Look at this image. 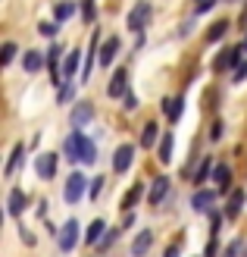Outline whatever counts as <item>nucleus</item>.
<instances>
[{
  "label": "nucleus",
  "mask_w": 247,
  "mask_h": 257,
  "mask_svg": "<svg viewBox=\"0 0 247 257\" xmlns=\"http://www.w3.org/2000/svg\"><path fill=\"white\" fill-rule=\"evenodd\" d=\"M63 154H66V160H72V166L97 160L94 141H91L88 135H82V128H72V135H66V141H63Z\"/></svg>",
  "instance_id": "f257e3e1"
},
{
  "label": "nucleus",
  "mask_w": 247,
  "mask_h": 257,
  "mask_svg": "<svg viewBox=\"0 0 247 257\" xmlns=\"http://www.w3.org/2000/svg\"><path fill=\"white\" fill-rule=\"evenodd\" d=\"M88 188H91V185H88V176L75 170V173L66 179V188H63V201H66V204H75V201H82Z\"/></svg>",
  "instance_id": "f03ea898"
},
{
  "label": "nucleus",
  "mask_w": 247,
  "mask_h": 257,
  "mask_svg": "<svg viewBox=\"0 0 247 257\" xmlns=\"http://www.w3.org/2000/svg\"><path fill=\"white\" fill-rule=\"evenodd\" d=\"M150 16H153V7L147 4V0H138V4L128 10V29L141 35V32H144V25L150 22Z\"/></svg>",
  "instance_id": "7ed1b4c3"
},
{
  "label": "nucleus",
  "mask_w": 247,
  "mask_h": 257,
  "mask_svg": "<svg viewBox=\"0 0 247 257\" xmlns=\"http://www.w3.org/2000/svg\"><path fill=\"white\" fill-rule=\"evenodd\" d=\"M79 235H82V229H79V220H66L63 223V229H60V235H57V241H60V251H75V245H79Z\"/></svg>",
  "instance_id": "20e7f679"
},
{
  "label": "nucleus",
  "mask_w": 247,
  "mask_h": 257,
  "mask_svg": "<svg viewBox=\"0 0 247 257\" xmlns=\"http://www.w3.org/2000/svg\"><path fill=\"white\" fill-rule=\"evenodd\" d=\"M69 122H72V128H85L88 122H94V104L91 100H79L69 113Z\"/></svg>",
  "instance_id": "39448f33"
},
{
  "label": "nucleus",
  "mask_w": 247,
  "mask_h": 257,
  "mask_svg": "<svg viewBox=\"0 0 247 257\" xmlns=\"http://www.w3.org/2000/svg\"><path fill=\"white\" fill-rule=\"evenodd\" d=\"M132 163H135V145H119L113 154V173H128L132 170Z\"/></svg>",
  "instance_id": "423d86ee"
},
{
  "label": "nucleus",
  "mask_w": 247,
  "mask_h": 257,
  "mask_svg": "<svg viewBox=\"0 0 247 257\" xmlns=\"http://www.w3.org/2000/svg\"><path fill=\"white\" fill-rule=\"evenodd\" d=\"M238 54H241V44H238V47H225V50H219L216 60H213V69H216V72H228V69H235V66H238Z\"/></svg>",
  "instance_id": "0eeeda50"
},
{
  "label": "nucleus",
  "mask_w": 247,
  "mask_h": 257,
  "mask_svg": "<svg viewBox=\"0 0 247 257\" xmlns=\"http://www.w3.org/2000/svg\"><path fill=\"white\" fill-rule=\"evenodd\" d=\"M35 173H38V179H54L57 176V154H38Z\"/></svg>",
  "instance_id": "6e6552de"
},
{
  "label": "nucleus",
  "mask_w": 247,
  "mask_h": 257,
  "mask_svg": "<svg viewBox=\"0 0 247 257\" xmlns=\"http://www.w3.org/2000/svg\"><path fill=\"white\" fill-rule=\"evenodd\" d=\"M125 91H128V69L122 66V69L113 72V79H110V85H107V94H110V97H125Z\"/></svg>",
  "instance_id": "1a4fd4ad"
},
{
  "label": "nucleus",
  "mask_w": 247,
  "mask_h": 257,
  "mask_svg": "<svg viewBox=\"0 0 247 257\" xmlns=\"http://www.w3.org/2000/svg\"><path fill=\"white\" fill-rule=\"evenodd\" d=\"M166 195H169V176H157V179L150 182V195H147V201L157 207V204L166 201Z\"/></svg>",
  "instance_id": "9d476101"
},
{
  "label": "nucleus",
  "mask_w": 247,
  "mask_h": 257,
  "mask_svg": "<svg viewBox=\"0 0 247 257\" xmlns=\"http://www.w3.org/2000/svg\"><path fill=\"white\" fill-rule=\"evenodd\" d=\"M213 201H216V195H213V191H206V188H200L197 195H194V201H191V207L197 210V213H213Z\"/></svg>",
  "instance_id": "9b49d317"
},
{
  "label": "nucleus",
  "mask_w": 247,
  "mask_h": 257,
  "mask_svg": "<svg viewBox=\"0 0 247 257\" xmlns=\"http://www.w3.org/2000/svg\"><path fill=\"white\" fill-rule=\"evenodd\" d=\"M25 207H29V195L25 191H10V201H7V210H10V216H19Z\"/></svg>",
  "instance_id": "f8f14e48"
},
{
  "label": "nucleus",
  "mask_w": 247,
  "mask_h": 257,
  "mask_svg": "<svg viewBox=\"0 0 247 257\" xmlns=\"http://www.w3.org/2000/svg\"><path fill=\"white\" fill-rule=\"evenodd\" d=\"M150 245H153V232H150V229H144V232L135 235V241H132V254H135V257H144V254L150 251Z\"/></svg>",
  "instance_id": "ddd939ff"
},
{
  "label": "nucleus",
  "mask_w": 247,
  "mask_h": 257,
  "mask_svg": "<svg viewBox=\"0 0 247 257\" xmlns=\"http://www.w3.org/2000/svg\"><path fill=\"white\" fill-rule=\"evenodd\" d=\"M163 110H166V116L169 122H178L181 119V110H185V97H163Z\"/></svg>",
  "instance_id": "4468645a"
},
{
  "label": "nucleus",
  "mask_w": 247,
  "mask_h": 257,
  "mask_svg": "<svg viewBox=\"0 0 247 257\" xmlns=\"http://www.w3.org/2000/svg\"><path fill=\"white\" fill-rule=\"evenodd\" d=\"M241 207H244V191L235 188V191L228 195V204H225V220H235V216L241 213Z\"/></svg>",
  "instance_id": "2eb2a0df"
},
{
  "label": "nucleus",
  "mask_w": 247,
  "mask_h": 257,
  "mask_svg": "<svg viewBox=\"0 0 247 257\" xmlns=\"http://www.w3.org/2000/svg\"><path fill=\"white\" fill-rule=\"evenodd\" d=\"M119 54V38H107V41H103V47H100V66H110L113 63V57Z\"/></svg>",
  "instance_id": "dca6fc26"
},
{
  "label": "nucleus",
  "mask_w": 247,
  "mask_h": 257,
  "mask_svg": "<svg viewBox=\"0 0 247 257\" xmlns=\"http://www.w3.org/2000/svg\"><path fill=\"white\" fill-rule=\"evenodd\" d=\"M22 154H25V145H13V151H10V160H7V166H4V176H16L19 163H22Z\"/></svg>",
  "instance_id": "f3484780"
},
{
  "label": "nucleus",
  "mask_w": 247,
  "mask_h": 257,
  "mask_svg": "<svg viewBox=\"0 0 247 257\" xmlns=\"http://www.w3.org/2000/svg\"><path fill=\"white\" fill-rule=\"evenodd\" d=\"M47 63V57H41L38 50H25V57H22V69L25 72H38Z\"/></svg>",
  "instance_id": "a211bd4d"
},
{
  "label": "nucleus",
  "mask_w": 247,
  "mask_h": 257,
  "mask_svg": "<svg viewBox=\"0 0 247 257\" xmlns=\"http://www.w3.org/2000/svg\"><path fill=\"white\" fill-rule=\"evenodd\" d=\"M213 179H216V182H219V191H222V195H225V191L231 188V170H228L225 163H219V166H213Z\"/></svg>",
  "instance_id": "6ab92c4d"
},
{
  "label": "nucleus",
  "mask_w": 247,
  "mask_h": 257,
  "mask_svg": "<svg viewBox=\"0 0 247 257\" xmlns=\"http://www.w3.org/2000/svg\"><path fill=\"white\" fill-rule=\"evenodd\" d=\"M157 138H160V125L150 119V122L144 125V132H141V148H147V151H150L153 145H157Z\"/></svg>",
  "instance_id": "aec40b11"
},
{
  "label": "nucleus",
  "mask_w": 247,
  "mask_h": 257,
  "mask_svg": "<svg viewBox=\"0 0 247 257\" xmlns=\"http://www.w3.org/2000/svg\"><path fill=\"white\" fill-rule=\"evenodd\" d=\"M225 32H228V19H219V22H213L210 29H206V44H216L219 38H225Z\"/></svg>",
  "instance_id": "412c9836"
},
{
  "label": "nucleus",
  "mask_w": 247,
  "mask_h": 257,
  "mask_svg": "<svg viewBox=\"0 0 247 257\" xmlns=\"http://www.w3.org/2000/svg\"><path fill=\"white\" fill-rule=\"evenodd\" d=\"M79 63H82V54H79V50H72V54L63 60V79H75V72H79Z\"/></svg>",
  "instance_id": "4be33fe9"
},
{
  "label": "nucleus",
  "mask_w": 247,
  "mask_h": 257,
  "mask_svg": "<svg viewBox=\"0 0 247 257\" xmlns=\"http://www.w3.org/2000/svg\"><path fill=\"white\" fill-rule=\"evenodd\" d=\"M103 235H107V223H103V220H94V223H91L88 226V245H100V238Z\"/></svg>",
  "instance_id": "5701e85b"
},
{
  "label": "nucleus",
  "mask_w": 247,
  "mask_h": 257,
  "mask_svg": "<svg viewBox=\"0 0 247 257\" xmlns=\"http://www.w3.org/2000/svg\"><path fill=\"white\" fill-rule=\"evenodd\" d=\"M141 195H144V185H132V188H128V195L122 198V210H132L135 204L141 201Z\"/></svg>",
  "instance_id": "b1692460"
},
{
  "label": "nucleus",
  "mask_w": 247,
  "mask_h": 257,
  "mask_svg": "<svg viewBox=\"0 0 247 257\" xmlns=\"http://www.w3.org/2000/svg\"><path fill=\"white\" fill-rule=\"evenodd\" d=\"M210 170H213V160H210V157H203V160H200V166H197V170H194V173H191V179H194V182H197V185H200V182H203V179H210V176H213Z\"/></svg>",
  "instance_id": "393cba45"
},
{
  "label": "nucleus",
  "mask_w": 247,
  "mask_h": 257,
  "mask_svg": "<svg viewBox=\"0 0 247 257\" xmlns=\"http://www.w3.org/2000/svg\"><path fill=\"white\" fill-rule=\"evenodd\" d=\"M172 145H175L172 135H163V138H160V163H169V160H172Z\"/></svg>",
  "instance_id": "a878e982"
},
{
  "label": "nucleus",
  "mask_w": 247,
  "mask_h": 257,
  "mask_svg": "<svg viewBox=\"0 0 247 257\" xmlns=\"http://www.w3.org/2000/svg\"><path fill=\"white\" fill-rule=\"evenodd\" d=\"M72 97H75V79H69L66 85H60V97H57V104H69Z\"/></svg>",
  "instance_id": "bb28decb"
},
{
  "label": "nucleus",
  "mask_w": 247,
  "mask_h": 257,
  "mask_svg": "<svg viewBox=\"0 0 247 257\" xmlns=\"http://www.w3.org/2000/svg\"><path fill=\"white\" fill-rule=\"evenodd\" d=\"M13 60H16V44L7 41V44H4V57H0V66H10Z\"/></svg>",
  "instance_id": "cd10ccee"
},
{
  "label": "nucleus",
  "mask_w": 247,
  "mask_h": 257,
  "mask_svg": "<svg viewBox=\"0 0 247 257\" xmlns=\"http://www.w3.org/2000/svg\"><path fill=\"white\" fill-rule=\"evenodd\" d=\"M72 13H75V4H57V13H54V16H57V22H63V19H69Z\"/></svg>",
  "instance_id": "c85d7f7f"
},
{
  "label": "nucleus",
  "mask_w": 247,
  "mask_h": 257,
  "mask_svg": "<svg viewBox=\"0 0 247 257\" xmlns=\"http://www.w3.org/2000/svg\"><path fill=\"white\" fill-rule=\"evenodd\" d=\"M60 57H63V47L60 44H50V50H47V66H60Z\"/></svg>",
  "instance_id": "c756f323"
},
{
  "label": "nucleus",
  "mask_w": 247,
  "mask_h": 257,
  "mask_svg": "<svg viewBox=\"0 0 247 257\" xmlns=\"http://www.w3.org/2000/svg\"><path fill=\"white\" fill-rule=\"evenodd\" d=\"M244 254V248H241V238H235V241H228V248L222 251V257H241Z\"/></svg>",
  "instance_id": "7c9ffc66"
},
{
  "label": "nucleus",
  "mask_w": 247,
  "mask_h": 257,
  "mask_svg": "<svg viewBox=\"0 0 247 257\" xmlns=\"http://www.w3.org/2000/svg\"><path fill=\"white\" fill-rule=\"evenodd\" d=\"M100 191H103V176H97L94 182H91V188H88V198H91V201H97V198H100Z\"/></svg>",
  "instance_id": "2f4dec72"
},
{
  "label": "nucleus",
  "mask_w": 247,
  "mask_h": 257,
  "mask_svg": "<svg viewBox=\"0 0 247 257\" xmlns=\"http://www.w3.org/2000/svg\"><path fill=\"white\" fill-rule=\"evenodd\" d=\"M244 79H247V63H238V66L231 69V82H235V85H241Z\"/></svg>",
  "instance_id": "473e14b6"
},
{
  "label": "nucleus",
  "mask_w": 247,
  "mask_h": 257,
  "mask_svg": "<svg viewBox=\"0 0 247 257\" xmlns=\"http://www.w3.org/2000/svg\"><path fill=\"white\" fill-rule=\"evenodd\" d=\"M216 7V0H194V10H197V16L200 13H210Z\"/></svg>",
  "instance_id": "72a5a7b5"
},
{
  "label": "nucleus",
  "mask_w": 247,
  "mask_h": 257,
  "mask_svg": "<svg viewBox=\"0 0 247 257\" xmlns=\"http://www.w3.org/2000/svg\"><path fill=\"white\" fill-rule=\"evenodd\" d=\"M82 16H85V22H94V0H85L82 4Z\"/></svg>",
  "instance_id": "f704fd0d"
},
{
  "label": "nucleus",
  "mask_w": 247,
  "mask_h": 257,
  "mask_svg": "<svg viewBox=\"0 0 247 257\" xmlns=\"http://www.w3.org/2000/svg\"><path fill=\"white\" fill-rule=\"evenodd\" d=\"M38 32L47 35V38H54L57 35V22H41V25H38Z\"/></svg>",
  "instance_id": "c9c22d12"
},
{
  "label": "nucleus",
  "mask_w": 247,
  "mask_h": 257,
  "mask_svg": "<svg viewBox=\"0 0 247 257\" xmlns=\"http://www.w3.org/2000/svg\"><path fill=\"white\" fill-rule=\"evenodd\" d=\"M210 220H213V223H210V232L219 235V226H222V213H216V210H213V213H210Z\"/></svg>",
  "instance_id": "e433bc0d"
},
{
  "label": "nucleus",
  "mask_w": 247,
  "mask_h": 257,
  "mask_svg": "<svg viewBox=\"0 0 247 257\" xmlns=\"http://www.w3.org/2000/svg\"><path fill=\"white\" fill-rule=\"evenodd\" d=\"M210 138H213V141H219V138H222V119H216V122H213V128H210Z\"/></svg>",
  "instance_id": "4c0bfd02"
},
{
  "label": "nucleus",
  "mask_w": 247,
  "mask_h": 257,
  "mask_svg": "<svg viewBox=\"0 0 247 257\" xmlns=\"http://www.w3.org/2000/svg\"><path fill=\"white\" fill-rule=\"evenodd\" d=\"M113 241H116V232H107V235L100 238V251H110V245H113Z\"/></svg>",
  "instance_id": "58836bf2"
},
{
  "label": "nucleus",
  "mask_w": 247,
  "mask_h": 257,
  "mask_svg": "<svg viewBox=\"0 0 247 257\" xmlns=\"http://www.w3.org/2000/svg\"><path fill=\"white\" fill-rule=\"evenodd\" d=\"M135 107H138V97L132 91H125V110H135Z\"/></svg>",
  "instance_id": "ea45409f"
},
{
  "label": "nucleus",
  "mask_w": 247,
  "mask_h": 257,
  "mask_svg": "<svg viewBox=\"0 0 247 257\" xmlns=\"http://www.w3.org/2000/svg\"><path fill=\"white\" fill-rule=\"evenodd\" d=\"M216 248H219V245H216V235H213V238H210V245H206V254H203V257H216V254H219Z\"/></svg>",
  "instance_id": "a19ab883"
},
{
  "label": "nucleus",
  "mask_w": 247,
  "mask_h": 257,
  "mask_svg": "<svg viewBox=\"0 0 247 257\" xmlns=\"http://www.w3.org/2000/svg\"><path fill=\"white\" fill-rule=\"evenodd\" d=\"M19 235H22V241H25V245H35V235H32V232H29V229H25V226L19 229Z\"/></svg>",
  "instance_id": "79ce46f5"
},
{
  "label": "nucleus",
  "mask_w": 247,
  "mask_h": 257,
  "mask_svg": "<svg viewBox=\"0 0 247 257\" xmlns=\"http://www.w3.org/2000/svg\"><path fill=\"white\" fill-rule=\"evenodd\" d=\"M163 257H181V248H178V245H169Z\"/></svg>",
  "instance_id": "37998d69"
},
{
  "label": "nucleus",
  "mask_w": 247,
  "mask_h": 257,
  "mask_svg": "<svg viewBox=\"0 0 247 257\" xmlns=\"http://www.w3.org/2000/svg\"><path fill=\"white\" fill-rule=\"evenodd\" d=\"M241 25H247V10H244V16H241Z\"/></svg>",
  "instance_id": "c03bdc74"
},
{
  "label": "nucleus",
  "mask_w": 247,
  "mask_h": 257,
  "mask_svg": "<svg viewBox=\"0 0 247 257\" xmlns=\"http://www.w3.org/2000/svg\"><path fill=\"white\" fill-rule=\"evenodd\" d=\"M241 50H247V38H244V41H241Z\"/></svg>",
  "instance_id": "a18cd8bd"
},
{
  "label": "nucleus",
  "mask_w": 247,
  "mask_h": 257,
  "mask_svg": "<svg viewBox=\"0 0 247 257\" xmlns=\"http://www.w3.org/2000/svg\"><path fill=\"white\" fill-rule=\"evenodd\" d=\"M241 257H247V248H244V254H241Z\"/></svg>",
  "instance_id": "49530a36"
}]
</instances>
